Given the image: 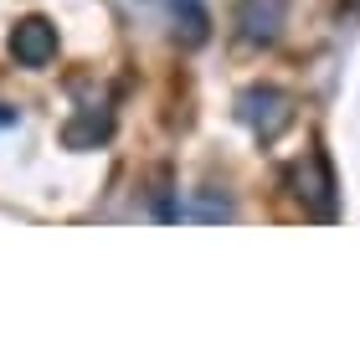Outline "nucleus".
Listing matches in <instances>:
<instances>
[{"label": "nucleus", "instance_id": "obj_4", "mask_svg": "<svg viewBox=\"0 0 360 360\" xmlns=\"http://www.w3.org/2000/svg\"><path fill=\"white\" fill-rule=\"evenodd\" d=\"M108 134V119H98V113H88V119H72L68 129H62V139H68V150H88L93 139Z\"/></svg>", "mask_w": 360, "mask_h": 360}, {"label": "nucleus", "instance_id": "obj_5", "mask_svg": "<svg viewBox=\"0 0 360 360\" xmlns=\"http://www.w3.org/2000/svg\"><path fill=\"white\" fill-rule=\"evenodd\" d=\"M180 217H206V221H226V217H232V206H226V201H217V195H201V201H195V206H186Z\"/></svg>", "mask_w": 360, "mask_h": 360}, {"label": "nucleus", "instance_id": "obj_2", "mask_svg": "<svg viewBox=\"0 0 360 360\" xmlns=\"http://www.w3.org/2000/svg\"><path fill=\"white\" fill-rule=\"evenodd\" d=\"M283 21H288V0H237V11H232V26L248 46L278 41Z\"/></svg>", "mask_w": 360, "mask_h": 360}, {"label": "nucleus", "instance_id": "obj_1", "mask_svg": "<svg viewBox=\"0 0 360 360\" xmlns=\"http://www.w3.org/2000/svg\"><path fill=\"white\" fill-rule=\"evenodd\" d=\"M237 113H242V124L252 129L257 139H278L283 129L293 124V103H288V93L283 88H248L237 98Z\"/></svg>", "mask_w": 360, "mask_h": 360}, {"label": "nucleus", "instance_id": "obj_3", "mask_svg": "<svg viewBox=\"0 0 360 360\" xmlns=\"http://www.w3.org/2000/svg\"><path fill=\"white\" fill-rule=\"evenodd\" d=\"M11 57L21 62V68H46V62L57 57V26L46 21V15H26V21H15Z\"/></svg>", "mask_w": 360, "mask_h": 360}]
</instances>
